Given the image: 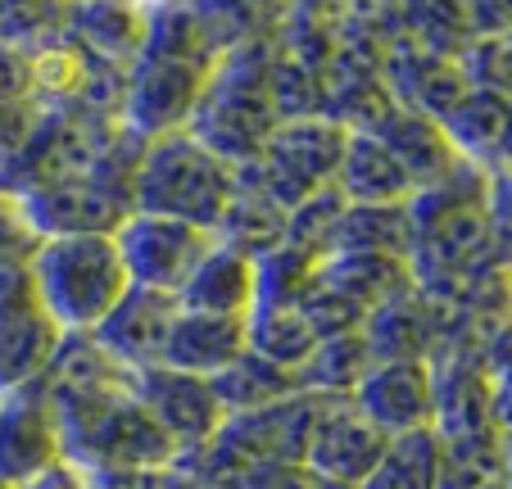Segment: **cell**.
<instances>
[{
  "mask_svg": "<svg viewBox=\"0 0 512 489\" xmlns=\"http://www.w3.org/2000/svg\"><path fill=\"white\" fill-rule=\"evenodd\" d=\"M372 367V354L363 345L358 331H345V336H327L313 345V354L300 363L295 372V385L304 394H327V399H340V394H354V385L363 381V372Z\"/></svg>",
  "mask_w": 512,
  "mask_h": 489,
  "instance_id": "27",
  "label": "cell"
},
{
  "mask_svg": "<svg viewBox=\"0 0 512 489\" xmlns=\"http://www.w3.org/2000/svg\"><path fill=\"white\" fill-rule=\"evenodd\" d=\"M59 345V326L41 313L28 263L0 268V394L46 372Z\"/></svg>",
  "mask_w": 512,
  "mask_h": 489,
  "instance_id": "6",
  "label": "cell"
},
{
  "mask_svg": "<svg viewBox=\"0 0 512 489\" xmlns=\"http://www.w3.org/2000/svg\"><path fill=\"white\" fill-rule=\"evenodd\" d=\"M164 489H209V485H204V480H195V476H186V471H173V467H168Z\"/></svg>",
  "mask_w": 512,
  "mask_h": 489,
  "instance_id": "42",
  "label": "cell"
},
{
  "mask_svg": "<svg viewBox=\"0 0 512 489\" xmlns=\"http://www.w3.org/2000/svg\"><path fill=\"white\" fill-rule=\"evenodd\" d=\"M23 213H28L37 240L46 236H114L132 213V200L91 177H68L55 186L23 191Z\"/></svg>",
  "mask_w": 512,
  "mask_h": 489,
  "instance_id": "12",
  "label": "cell"
},
{
  "mask_svg": "<svg viewBox=\"0 0 512 489\" xmlns=\"http://www.w3.org/2000/svg\"><path fill=\"white\" fill-rule=\"evenodd\" d=\"M440 132L454 145L458 159L476 163L485 173L508 168V96H499V91H467L440 118Z\"/></svg>",
  "mask_w": 512,
  "mask_h": 489,
  "instance_id": "18",
  "label": "cell"
},
{
  "mask_svg": "<svg viewBox=\"0 0 512 489\" xmlns=\"http://www.w3.org/2000/svg\"><path fill=\"white\" fill-rule=\"evenodd\" d=\"M28 100V55L14 46H0V105Z\"/></svg>",
  "mask_w": 512,
  "mask_h": 489,
  "instance_id": "40",
  "label": "cell"
},
{
  "mask_svg": "<svg viewBox=\"0 0 512 489\" xmlns=\"http://www.w3.org/2000/svg\"><path fill=\"white\" fill-rule=\"evenodd\" d=\"M114 245L132 286L177 295L195 263L213 250V231L159 213H127V222L114 231Z\"/></svg>",
  "mask_w": 512,
  "mask_h": 489,
  "instance_id": "5",
  "label": "cell"
},
{
  "mask_svg": "<svg viewBox=\"0 0 512 489\" xmlns=\"http://www.w3.org/2000/svg\"><path fill=\"white\" fill-rule=\"evenodd\" d=\"M272 55H277L272 32H259V37H245L241 46H232L209 68L200 100L186 118V132L232 168L254 159L263 150V141L272 136V127H277V114L268 105Z\"/></svg>",
  "mask_w": 512,
  "mask_h": 489,
  "instance_id": "2",
  "label": "cell"
},
{
  "mask_svg": "<svg viewBox=\"0 0 512 489\" xmlns=\"http://www.w3.org/2000/svg\"><path fill=\"white\" fill-rule=\"evenodd\" d=\"M87 489H164L168 471H145V467H82Z\"/></svg>",
  "mask_w": 512,
  "mask_h": 489,
  "instance_id": "38",
  "label": "cell"
},
{
  "mask_svg": "<svg viewBox=\"0 0 512 489\" xmlns=\"http://www.w3.org/2000/svg\"><path fill=\"white\" fill-rule=\"evenodd\" d=\"M132 394H136V403H141L145 413H150V422L173 440L177 458L200 449L227 417L223 403H218V394H213V385L204 381V376L173 372V367H164V363L136 372Z\"/></svg>",
  "mask_w": 512,
  "mask_h": 489,
  "instance_id": "8",
  "label": "cell"
},
{
  "mask_svg": "<svg viewBox=\"0 0 512 489\" xmlns=\"http://www.w3.org/2000/svg\"><path fill=\"white\" fill-rule=\"evenodd\" d=\"M28 55V100L46 114H68L91 96V87L100 82L109 64H100L82 41H73L64 28L50 32L46 41H37Z\"/></svg>",
  "mask_w": 512,
  "mask_h": 489,
  "instance_id": "15",
  "label": "cell"
},
{
  "mask_svg": "<svg viewBox=\"0 0 512 489\" xmlns=\"http://www.w3.org/2000/svg\"><path fill=\"white\" fill-rule=\"evenodd\" d=\"M268 105L277 123H295V118H318L322 114V73L290 55H272L268 64Z\"/></svg>",
  "mask_w": 512,
  "mask_h": 489,
  "instance_id": "30",
  "label": "cell"
},
{
  "mask_svg": "<svg viewBox=\"0 0 512 489\" xmlns=\"http://www.w3.org/2000/svg\"><path fill=\"white\" fill-rule=\"evenodd\" d=\"M37 250V231H32L28 213H23L19 191L0 182V268L5 263H28Z\"/></svg>",
  "mask_w": 512,
  "mask_h": 489,
  "instance_id": "35",
  "label": "cell"
},
{
  "mask_svg": "<svg viewBox=\"0 0 512 489\" xmlns=\"http://www.w3.org/2000/svg\"><path fill=\"white\" fill-rule=\"evenodd\" d=\"M177 295H164V290H145V286H127L123 299L109 308L96 322V331H87L118 367L127 372H145V367L164 363L168 336H173L177 322Z\"/></svg>",
  "mask_w": 512,
  "mask_h": 489,
  "instance_id": "10",
  "label": "cell"
},
{
  "mask_svg": "<svg viewBox=\"0 0 512 489\" xmlns=\"http://www.w3.org/2000/svg\"><path fill=\"white\" fill-rule=\"evenodd\" d=\"M313 345H318V336H313V326L304 322V313L295 304H254L250 317H245V349L286 367V372H300Z\"/></svg>",
  "mask_w": 512,
  "mask_h": 489,
  "instance_id": "26",
  "label": "cell"
},
{
  "mask_svg": "<svg viewBox=\"0 0 512 489\" xmlns=\"http://www.w3.org/2000/svg\"><path fill=\"white\" fill-rule=\"evenodd\" d=\"M23 489H87V476H82V467H73V462L59 458L55 467H46L41 476H32Z\"/></svg>",
  "mask_w": 512,
  "mask_h": 489,
  "instance_id": "41",
  "label": "cell"
},
{
  "mask_svg": "<svg viewBox=\"0 0 512 489\" xmlns=\"http://www.w3.org/2000/svg\"><path fill=\"white\" fill-rule=\"evenodd\" d=\"M508 37H467V46L454 55L458 77L467 82V91H499L508 96Z\"/></svg>",
  "mask_w": 512,
  "mask_h": 489,
  "instance_id": "34",
  "label": "cell"
},
{
  "mask_svg": "<svg viewBox=\"0 0 512 489\" xmlns=\"http://www.w3.org/2000/svg\"><path fill=\"white\" fill-rule=\"evenodd\" d=\"M209 385H213V394H218V403H223V413H250V408L277 403V399H286V394L300 390V385H295V372H286V367L250 354V349H245L232 367H223L218 376H209Z\"/></svg>",
  "mask_w": 512,
  "mask_h": 489,
  "instance_id": "28",
  "label": "cell"
},
{
  "mask_svg": "<svg viewBox=\"0 0 512 489\" xmlns=\"http://www.w3.org/2000/svg\"><path fill=\"white\" fill-rule=\"evenodd\" d=\"M463 14L472 37H508L512 0H463Z\"/></svg>",
  "mask_w": 512,
  "mask_h": 489,
  "instance_id": "39",
  "label": "cell"
},
{
  "mask_svg": "<svg viewBox=\"0 0 512 489\" xmlns=\"http://www.w3.org/2000/svg\"><path fill=\"white\" fill-rule=\"evenodd\" d=\"M440 458H445V444L431 426L390 435L377 467L358 489H435L440 485Z\"/></svg>",
  "mask_w": 512,
  "mask_h": 489,
  "instance_id": "24",
  "label": "cell"
},
{
  "mask_svg": "<svg viewBox=\"0 0 512 489\" xmlns=\"http://www.w3.org/2000/svg\"><path fill=\"white\" fill-rule=\"evenodd\" d=\"M59 458L64 453H59V426L46 376L0 394V485L23 489Z\"/></svg>",
  "mask_w": 512,
  "mask_h": 489,
  "instance_id": "9",
  "label": "cell"
},
{
  "mask_svg": "<svg viewBox=\"0 0 512 489\" xmlns=\"http://www.w3.org/2000/svg\"><path fill=\"white\" fill-rule=\"evenodd\" d=\"M340 213H345V195H340L336 186H322V191L304 195V200L286 213V240H281V245L309 254V259H327Z\"/></svg>",
  "mask_w": 512,
  "mask_h": 489,
  "instance_id": "31",
  "label": "cell"
},
{
  "mask_svg": "<svg viewBox=\"0 0 512 489\" xmlns=\"http://www.w3.org/2000/svg\"><path fill=\"white\" fill-rule=\"evenodd\" d=\"M136 376V372H132ZM132 376L109 385H50L59 453L73 467H145L168 471L177 449L132 394Z\"/></svg>",
  "mask_w": 512,
  "mask_h": 489,
  "instance_id": "1",
  "label": "cell"
},
{
  "mask_svg": "<svg viewBox=\"0 0 512 489\" xmlns=\"http://www.w3.org/2000/svg\"><path fill=\"white\" fill-rule=\"evenodd\" d=\"M236 489H354V485L318 476V471L304 467V462H263V467H254Z\"/></svg>",
  "mask_w": 512,
  "mask_h": 489,
  "instance_id": "36",
  "label": "cell"
},
{
  "mask_svg": "<svg viewBox=\"0 0 512 489\" xmlns=\"http://www.w3.org/2000/svg\"><path fill=\"white\" fill-rule=\"evenodd\" d=\"M318 281L340 290L363 313L413 290L408 259H386V254H327V259H318Z\"/></svg>",
  "mask_w": 512,
  "mask_h": 489,
  "instance_id": "22",
  "label": "cell"
},
{
  "mask_svg": "<svg viewBox=\"0 0 512 489\" xmlns=\"http://www.w3.org/2000/svg\"><path fill=\"white\" fill-rule=\"evenodd\" d=\"M481 489H508V476H503V480H490V485H481Z\"/></svg>",
  "mask_w": 512,
  "mask_h": 489,
  "instance_id": "44",
  "label": "cell"
},
{
  "mask_svg": "<svg viewBox=\"0 0 512 489\" xmlns=\"http://www.w3.org/2000/svg\"><path fill=\"white\" fill-rule=\"evenodd\" d=\"M182 313H209V317H250L254 308V259L227 250L213 240V250L195 263V272L177 290Z\"/></svg>",
  "mask_w": 512,
  "mask_h": 489,
  "instance_id": "17",
  "label": "cell"
},
{
  "mask_svg": "<svg viewBox=\"0 0 512 489\" xmlns=\"http://www.w3.org/2000/svg\"><path fill=\"white\" fill-rule=\"evenodd\" d=\"M141 10H159V5H177V0H136Z\"/></svg>",
  "mask_w": 512,
  "mask_h": 489,
  "instance_id": "43",
  "label": "cell"
},
{
  "mask_svg": "<svg viewBox=\"0 0 512 489\" xmlns=\"http://www.w3.org/2000/svg\"><path fill=\"white\" fill-rule=\"evenodd\" d=\"M232 200V163L209 154L191 132L145 141L132 177V213H159L213 231Z\"/></svg>",
  "mask_w": 512,
  "mask_h": 489,
  "instance_id": "4",
  "label": "cell"
},
{
  "mask_svg": "<svg viewBox=\"0 0 512 489\" xmlns=\"http://www.w3.org/2000/svg\"><path fill=\"white\" fill-rule=\"evenodd\" d=\"M381 82H386L390 100H395L404 114H417V118H440L467 96V82L458 77L454 59H440L431 50L413 46L408 37H399L395 46L381 55Z\"/></svg>",
  "mask_w": 512,
  "mask_h": 489,
  "instance_id": "14",
  "label": "cell"
},
{
  "mask_svg": "<svg viewBox=\"0 0 512 489\" xmlns=\"http://www.w3.org/2000/svg\"><path fill=\"white\" fill-rule=\"evenodd\" d=\"M386 440L390 435H381L368 417L358 413L354 403H349V394H340V399L318 394V417H313V431H309L304 467L358 489L368 480V471L377 467Z\"/></svg>",
  "mask_w": 512,
  "mask_h": 489,
  "instance_id": "11",
  "label": "cell"
},
{
  "mask_svg": "<svg viewBox=\"0 0 512 489\" xmlns=\"http://www.w3.org/2000/svg\"><path fill=\"white\" fill-rule=\"evenodd\" d=\"M68 0H0V46L32 50L64 28Z\"/></svg>",
  "mask_w": 512,
  "mask_h": 489,
  "instance_id": "33",
  "label": "cell"
},
{
  "mask_svg": "<svg viewBox=\"0 0 512 489\" xmlns=\"http://www.w3.org/2000/svg\"><path fill=\"white\" fill-rule=\"evenodd\" d=\"M372 136H377V141L386 145L390 154H395V163L408 173L413 191L445 182V177L454 173V163H458L454 145L445 141L440 123H431V118H417V114H404V109H395V114H390Z\"/></svg>",
  "mask_w": 512,
  "mask_h": 489,
  "instance_id": "21",
  "label": "cell"
},
{
  "mask_svg": "<svg viewBox=\"0 0 512 489\" xmlns=\"http://www.w3.org/2000/svg\"><path fill=\"white\" fill-rule=\"evenodd\" d=\"M37 304L59 336H87L132 286L114 236H46L28 259Z\"/></svg>",
  "mask_w": 512,
  "mask_h": 489,
  "instance_id": "3",
  "label": "cell"
},
{
  "mask_svg": "<svg viewBox=\"0 0 512 489\" xmlns=\"http://www.w3.org/2000/svg\"><path fill=\"white\" fill-rule=\"evenodd\" d=\"M245 354V317H209V313H177L173 336L164 349V367L191 376H218Z\"/></svg>",
  "mask_w": 512,
  "mask_h": 489,
  "instance_id": "19",
  "label": "cell"
},
{
  "mask_svg": "<svg viewBox=\"0 0 512 489\" xmlns=\"http://www.w3.org/2000/svg\"><path fill=\"white\" fill-rule=\"evenodd\" d=\"M37 118H41V109L32 105V100H10V105H0V168L28 145Z\"/></svg>",
  "mask_w": 512,
  "mask_h": 489,
  "instance_id": "37",
  "label": "cell"
},
{
  "mask_svg": "<svg viewBox=\"0 0 512 489\" xmlns=\"http://www.w3.org/2000/svg\"><path fill=\"white\" fill-rule=\"evenodd\" d=\"M64 32L109 68H132L145 50V10L136 0H68Z\"/></svg>",
  "mask_w": 512,
  "mask_h": 489,
  "instance_id": "16",
  "label": "cell"
},
{
  "mask_svg": "<svg viewBox=\"0 0 512 489\" xmlns=\"http://www.w3.org/2000/svg\"><path fill=\"white\" fill-rule=\"evenodd\" d=\"M209 68L177 64V59H155L141 55L127 68V91H123V127L141 141L182 132L191 118L195 100L204 91Z\"/></svg>",
  "mask_w": 512,
  "mask_h": 489,
  "instance_id": "7",
  "label": "cell"
},
{
  "mask_svg": "<svg viewBox=\"0 0 512 489\" xmlns=\"http://www.w3.org/2000/svg\"><path fill=\"white\" fill-rule=\"evenodd\" d=\"M0 489H14V485H0Z\"/></svg>",
  "mask_w": 512,
  "mask_h": 489,
  "instance_id": "45",
  "label": "cell"
},
{
  "mask_svg": "<svg viewBox=\"0 0 512 489\" xmlns=\"http://www.w3.org/2000/svg\"><path fill=\"white\" fill-rule=\"evenodd\" d=\"M408 250H413L408 204H345L327 254H386V259H408Z\"/></svg>",
  "mask_w": 512,
  "mask_h": 489,
  "instance_id": "23",
  "label": "cell"
},
{
  "mask_svg": "<svg viewBox=\"0 0 512 489\" xmlns=\"http://www.w3.org/2000/svg\"><path fill=\"white\" fill-rule=\"evenodd\" d=\"M213 240L245 254V259H259V254L277 250L286 240V209H277L259 191H245V186L232 182V200H227L223 218L213 227Z\"/></svg>",
  "mask_w": 512,
  "mask_h": 489,
  "instance_id": "25",
  "label": "cell"
},
{
  "mask_svg": "<svg viewBox=\"0 0 512 489\" xmlns=\"http://www.w3.org/2000/svg\"><path fill=\"white\" fill-rule=\"evenodd\" d=\"M313 268H318V259L290 250V245L259 254L254 259V304H295L300 290L309 286Z\"/></svg>",
  "mask_w": 512,
  "mask_h": 489,
  "instance_id": "32",
  "label": "cell"
},
{
  "mask_svg": "<svg viewBox=\"0 0 512 489\" xmlns=\"http://www.w3.org/2000/svg\"><path fill=\"white\" fill-rule=\"evenodd\" d=\"M331 186L345 195V204H408L413 195V182L395 163V154L368 132H349Z\"/></svg>",
  "mask_w": 512,
  "mask_h": 489,
  "instance_id": "20",
  "label": "cell"
},
{
  "mask_svg": "<svg viewBox=\"0 0 512 489\" xmlns=\"http://www.w3.org/2000/svg\"><path fill=\"white\" fill-rule=\"evenodd\" d=\"M399 32L440 59H454L472 37L463 0H399Z\"/></svg>",
  "mask_w": 512,
  "mask_h": 489,
  "instance_id": "29",
  "label": "cell"
},
{
  "mask_svg": "<svg viewBox=\"0 0 512 489\" xmlns=\"http://www.w3.org/2000/svg\"><path fill=\"white\" fill-rule=\"evenodd\" d=\"M349 403L381 435L422 431V426H431V413H435L431 363H372L363 372V381L354 385Z\"/></svg>",
  "mask_w": 512,
  "mask_h": 489,
  "instance_id": "13",
  "label": "cell"
}]
</instances>
